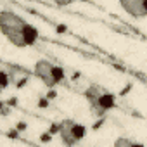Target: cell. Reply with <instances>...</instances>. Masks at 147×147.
I'll return each instance as SVG.
<instances>
[{"label":"cell","instance_id":"cell-5","mask_svg":"<svg viewBox=\"0 0 147 147\" xmlns=\"http://www.w3.org/2000/svg\"><path fill=\"white\" fill-rule=\"evenodd\" d=\"M119 5L125 9L126 14H130L133 18H138V19L145 18V14H147V4L144 0H121Z\"/></svg>","mask_w":147,"mask_h":147},{"label":"cell","instance_id":"cell-8","mask_svg":"<svg viewBox=\"0 0 147 147\" xmlns=\"http://www.w3.org/2000/svg\"><path fill=\"white\" fill-rule=\"evenodd\" d=\"M131 147H144V144H140V142H133Z\"/></svg>","mask_w":147,"mask_h":147},{"label":"cell","instance_id":"cell-2","mask_svg":"<svg viewBox=\"0 0 147 147\" xmlns=\"http://www.w3.org/2000/svg\"><path fill=\"white\" fill-rule=\"evenodd\" d=\"M83 97L88 102V107L95 116H104L106 113L116 107V95L100 85H90L83 92Z\"/></svg>","mask_w":147,"mask_h":147},{"label":"cell","instance_id":"cell-3","mask_svg":"<svg viewBox=\"0 0 147 147\" xmlns=\"http://www.w3.org/2000/svg\"><path fill=\"white\" fill-rule=\"evenodd\" d=\"M33 73L35 76L49 88H54L57 87L62 80H64V67L50 62L49 59H38L33 66Z\"/></svg>","mask_w":147,"mask_h":147},{"label":"cell","instance_id":"cell-6","mask_svg":"<svg viewBox=\"0 0 147 147\" xmlns=\"http://www.w3.org/2000/svg\"><path fill=\"white\" fill-rule=\"evenodd\" d=\"M9 83H11V78H9V75L4 71V69H0V94H2L7 87H9Z\"/></svg>","mask_w":147,"mask_h":147},{"label":"cell","instance_id":"cell-4","mask_svg":"<svg viewBox=\"0 0 147 147\" xmlns=\"http://www.w3.org/2000/svg\"><path fill=\"white\" fill-rule=\"evenodd\" d=\"M57 133L64 147H75L87 137V126L71 118H66L57 125Z\"/></svg>","mask_w":147,"mask_h":147},{"label":"cell","instance_id":"cell-1","mask_svg":"<svg viewBox=\"0 0 147 147\" xmlns=\"http://www.w3.org/2000/svg\"><path fill=\"white\" fill-rule=\"evenodd\" d=\"M0 33L18 49L31 47L38 40V30L11 9L0 11Z\"/></svg>","mask_w":147,"mask_h":147},{"label":"cell","instance_id":"cell-7","mask_svg":"<svg viewBox=\"0 0 147 147\" xmlns=\"http://www.w3.org/2000/svg\"><path fill=\"white\" fill-rule=\"evenodd\" d=\"M131 144H133V140H130L126 137H118L114 140V147H131Z\"/></svg>","mask_w":147,"mask_h":147}]
</instances>
